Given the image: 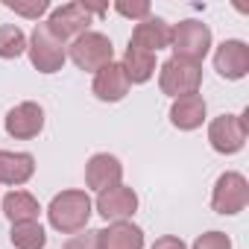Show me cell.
Listing matches in <instances>:
<instances>
[{
	"label": "cell",
	"mask_w": 249,
	"mask_h": 249,
	"mask_svg": "<svg viewBox=\"0 0 249 249\" xmlns=\"http://www.w3.org/2000/svg\"><path fill=\"white\" fill-rule=\"evenodd\" d=\"M50 226L62 234H76L88 226L91 217V199L85 191H62L53 196L50 208H47Z\"/></svg>",
	"instance_id": "cell-1"
},
{
	"label": "cell",
	"mask_w": 249,
	"mask_h": 249,
	"mask_svg": "<svg viewBox=\"0 0 249 249\" xmlns=\"http://www.w3.org/2000/svg\"><path fill=\"white\" fill-rule=\"evenodd\" d=\"M68 56L73 59V65H76L79 71L97 73L100 68H106L108 62H114V47H111V38H108V36L88 30V33H82L79 38L71 41Z\"/></svg>",
	"instance_id": "cell-2"
},
{
	"label": "cell",
	"mask_w": 249,
	"mask_h": 249,
	"mask_svg": "<svg viewBox=\"0 0 249 249\" xmlns=\"http://www.w3.org/2000/svg\"><path fill=\"white\" fill-rule=\"evenodd\" d=\"M159 85L173 100L185 97V94H196L199 85H202V65L179 59V56H170L161 65V71H159Z\"/></svg>",
	"instance_id": "cell-3"
},
{
	"label": "cell",
	"mask_w": 249,
	"mask_h": 249,
	"mask_svg": "<svg viewBox=\"0 0 249 249\" xmlns=\"http://www.w3.org/2000/svg\"><path fill=\"white\" fill-rule=\"evenodd\" d=\"M170 44H173V56L188 59V62H202L211 50V30L202 21H179L170 33Z\"/></svg>",
	"instance_id": "cell-4"
},
{
	"label": "cell",
	"mask_w": 249,
	"mask_h": 249,
	"mask_svg": "<svg viewBox=\"0 0 249 249\" xmlns=\"http://www.w3.org/2000/svg\"><path fill=\"white\" fill-rule=\"evenodd\" d=\"M27 53H30L33 68L41 71V73H56V71H62V65H65V59H68L65 44L56 41V38L47 33L44 24H38V27L33 30L30 44H27Z\"/></svg>",
	"instance_id": "cell-5"
},
{
	"label": "cell",
	"mask_w": 249,
	"mask_h": 249,
	"mask_svg": "<svg viewBox=\"0 0 249 249\" xmlns=\"http://www.w3.org/2000/svg\"><path fill=\"white\" fill-rule=\"evenodd\" d=\"M88 24H91V9L88 3H65L59 9L50 12V21L44 24L47 33L56 38V41H71V38H79L82 33H88Z\"/></svg>",
	"instance_id": "cell-6"
},
{
	"label": "cell",
	"mask_w": 249,
	"mask_h": 249,
	"mask_svg": "<svg viewBox=\"0 0 249 249\" xmlns=\"http://www.w3.org/2000/svg\"><path fill=\"white\" fill-rule=\"evenodd\" d=\"M246 202H249V182H246L240 173L229 170V173H223V176L214 182L211 208H214L217 214H226V217L240 214V211L246 208Z\"/></svg>",
	"instance_id": "cell-7"
},
{
	"label": "cell",
	"mask_w": 249,
	"mask_h": 249,
	"mask_svg": "<svg viewBox=\"0 0 249 249\" xmlns=\"http://www.w3.org/2000/svg\"><path fill=\"white\" fill-rule=\"evenodd\" d=\"M208 141L223 156H231V153L243 150V144H246V120H243V114H220V117H214L211 126H208Z\"/></svg>",
	"instance_id": "cell-8"
},
{
	"label": "cell",
	"mask_w": 249,
	"mask_h": 249,
	"mask_svg": "<svg viewBox=\"0 0 249 249\" xmlns=\"http://www.w3.org/2000/svg\"><path fill=\"white\" fill-rule=\"evenodd\" d=\"M3 126H6V135H12L18 141H30L44 129V108L38 103H33V100L18 103L15 108L6 111Z\"/></svg>",
	"instance_id": "cell-9"
},
{
	"label": "cell",
	"mask_w": 249,
	"mask_h": 249,
	"mask_svg": "<svg viewBox=\"0 0 249 249\" xmlns=\"http://www.w3.org/2000/svg\"><path fill=\"white\" fill-rule=\"evenodd\" d=\"M97 211L103 220L108 223H120V220H129L138 211V194L126 185H114L108 191H100L97 196Z\"/></svg>",
	"instance_id": "cell-10"
},
{
	"label": "cell",
	"mask_w": 249,
	"mask_h": 249,
	"mask_svg": "<svg viewBox=\"0 0 249 249\" xmlns=\"http://www.w3.org/2000/svg\"><path fill=\"white\" fill-rule=\"evenodd\" d=\"M214 71L223 79H243L249 73V47L237 38H229L214 53Z\"/></svg>",
	"instance_id": "cell-11"
},
{
	"label": "cell",
	"mask_w": 249,
	"mask_h": 249,
	"mask_svg": "<svg viewBox=\"0 0 249 249\" xmlns=\"http://www.w3.org/2000/svg\"><path fill=\"white\" fill-rule=\"evenodd\" d=\"M94 97L103 100V103H117L129 94V79L123 73V65L120 62H108L106 68H100L94 73V85H91Z\"/></svg>",
	"instance_id": "cell-12"
},
{
	"label": "cell",
	"mask_w": 249,
	"mask_h": 249,
	"mask_svg": "<svg viewBox=\"0 0 249 249\" xmlns=\"http://www.w3.org/2000/svg\"><path fill=\"white\" fill-rule=\"evenodd\" d=\"M170 33H173V27H170L164 18L150 15V18L138 21V27L132 30L129 44L138 47V50H147V53H159V50L170 47Z\"/></svg>",
	"instance_id": "cell-13"
},
{
	"label": "cell",
	"mask_w": 249,
	"mask_h": 249,
	"mask_svg": "<svg viewBox=\"0 0 249 249\" xmlns=\"http://www.w3.org/2000/svg\"><path fill=\"white\" fill-rule=\"evenodd\" d=\"M120 179H123V164H120L114 156L97 153V156L88 159V164H85V185H88V188H94V191H108V188L120 185Z\"/></svg>",
	"instance_id": "cell-14"
},
{
	"label": "cell",
	"mask_w": 249,
	"mask_h": 249,
	"mask_svg": "<svg viewBox=\"0 0 249 249\" xmlns=\"http://www.w3.org/2000/svg\"><path fill=\"white\" fill-rule=\"evenodd\" d=\"M205 120V100L199 94H185V97H176L173 106H170V123L182 132H191V129H199Z\"/></svg>",
	"instance_id": "cell-15"
},
{
	"label": "cell",
	"mask_w": 249,
	"mask_h": 249,
	"mask_svg": "<svg viewBox=\"0 0 249 249\" xmlns=\"http://www.w3.org/2000/svg\"><path fill=\"white\" fill-rule=\"evenodd\" d=\"M36 173V159L30 153L0 150V185H24Z\"/></svg>",
	"instance_id": "cell-16"
},
{
	"label": "cell",
	"mask_w": 249,
	"mask_h": 249,
	"mask_svg": "<svg viewBox=\"0 0 249 249\" xmlns=\"http://www.w3.org/2000/svg\"><path fill=\"white\" fill-rule=\"evenodd\" d=\"M100 246L103 249H144V231L129 220H120V223H111L108 229H100Z\"/></svg>",
	"instance_id": "cell-17"
},
{
	"label": "cell",
	"mask_w": 249,
	"mask_h": 249,
	"mask_svg": "<svg viewBox=\"0 0 249 249\" xmlns=\"http://www.w3.org/2000/svg\"><path fill=\"white\" fill-rule=\"evenodd\" d=\"M0 205H3V214L9 217L12 226L15 223H38V211H41L38 199L27 191H9Z\"/></svg>",
	"instance_id": "cell-18"
},
{
	"label": "cell",
	"mask_w": 249,
	"mask_h": 249,
	"mask_svg": "<svg viewBox=\"0 0 249 249\" xmlns=\"http://www.w3.org/2000/svg\"><path fill=\"white\" fill-rule=\"evenodd\" d=\"M120 65H123V73H126L129 85H141L156 73V53H147V50H138L129 44Z\"/></svg>",
	"instance_id": "cell-19"
},
{
	"label": "cell",
	"mask_w": 249,
	"mask_h": 249,
	"mask_svg": "<svg viewBox=\"0 0 249 249\" xmlns=\"http://www.w3.org/2000/svg\"><path fill=\"white\" fill-rule=\"evenodd\" d=\"M9 240L15 249H44L47 246V234L38 223H15L9 231Z\"/></svg>",
	"instance_id": "cell-20"
},
{
	"label": "cell",
	"mask_w": 249,
	"mask_h": 249,
	"mask_svg": "<svg viewBox=\"0 0 249 249\" xmlns=\"http://www.w3.org/2000/svg\"><path fill=\"white\" fill-rule=\"evenodd\" d=\"M24 50H27V36L21 27L15 24L0 27V59H18Z\"/></svg>",
	"instance_id": "cell-21"
},
{
	"label": "cell",
	"mask_w": 249,
	"mask_h": 249,
	"mask_svg": "<svg viewBox=\"0 0 249 249\" xmlns=\"http://www.w3.org/2000/svg\"><path fill=\"white\" fill-rule=\"evenodd\" d=\"M3 6L6 9H12L15 15H24V18H33V21H38L47 9H50V3L47 0H30V3H24V0H3Z\"/></svg>",
	"instance_id": "cell-22"
},
{
	"label": "cell",
	"mask_w": 249,
	"mask_h": 249,
	"mask_svg": "<svg viewBox=\"0 0 249 249\" xmlns=\"http://www.w3.org/2000/svg\"><path fill=\"white\" fill-rule=\"evenodd\" d=\"M65 249H103V246H100V231H97V229H85V231L73 234V237L65 243Z\"/></svg>",
	"instance_id": "cell-23"
},
{
	"label": "cell",
	"mask_w": 249,
	"mask_h": 249,
	"mask_svg": "<svg viewBox=\"0 0 249 249\" xmlns=\"http://www.w3.org/2000/svg\"><path fill=\"white\" fill-rule=\"evenodd\" d=\"M194 249H231V240L223 231H205V234L196 237Z\"/></svg>",
	"instance_id": "cell-24"
},
{
	"label": "cell",
	"mask_w": 249,
	"mask_h": 249,
	"mask_svg": "<svg viewBox=\"0 0 249 249\" xmlns=\"http://www.w3.org/2000/svg\"><path fill=\"white\" fill-rule=\"evenodd\" d=\"M114 12L117 15H123V18H132V21H144V18H150V3H114Z\"/></svg>",
	"instance_id": "cell-25"
},
{
	"label": "cell",
	"mask_w": 249,
	"mask_h": 249,
	"mask_svg": "<svg viewBox=\"0 0 249 249\" xmlns=\"http://www.w3.org/2000/svg\"><path fill=\"white\" fill-rule=\"evenodd\" d=\"M153 249H185V243H182L176 234H164V237H159V240L153 243Z\"/></svg>",
	"instance_id": "cell-26"
}]
</instances>
